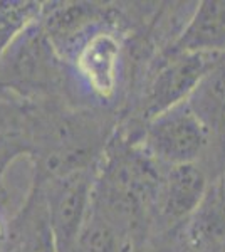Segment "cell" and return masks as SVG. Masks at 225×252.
I'll list each match as a JSON object with an SVG mask.
<instances>
[{"label": "cell", "instance_id": "1", "mask_svg": "<svg viewBox=\"0 0 225 252\" xmlns=\"http://www.w3.org/2000/svg\"><path fill=\"white\" fill-rule=\"evenodd\" d=\"M141 141L146 153L166 166L200 163L208 150L205 128L187 101L146 121Z\"/></svg>", "mask_w": 225, "mask_h": 252}, {"label": "cell", "instance_id": "2", "mask_svg": "<svg viewBox=\"0 0 225 252\" xmlns=\"http://www.w3.org/2000/svg\"><path fill=\"white\" fill-rule=\"evenodd\" d=\"M93 184V170L37 184L46 200L56 252H76L77 239L91 207Z\"/></svg>", "mask_w": 225, "mask_h": 252}, {"label": "cell", "instance_id": "3", "mask_svg": "<svg viewBox=\"0 0 225 252\" xmlns=\"http://www.w3.org/2000/svg\"><path fill=\"white\" fill-rule=\"evenodd\" d=\"M225 56L166 52L158 64L141 101V118L150 121L160 113L185 103L205 74Z\"/></svg>", "mask_w": 225, "mask_h": 252}, {"label": "cell", "instance_id": "4", "mask_svg": "<svg viewBox=\"0 0 225 252\" xmlns=\"http://www.w3.org/2000/svg\"><path fill=\"white\" fill-rule=\"evenodd\" d=\"M187 103L208 135V178L217 180L225 173V58L207 72Z\"/></svg>", "mask_w": 225, "mask_h": 252}, {"label": "cell", "instance_id": "5", "mask_svg": "<svg viewBox=\"0 0 225 252\" xmlns=\"http://www.w3.org/2000/svg\"><path fill=\"white\" fill-rule=\"evenodd\" d=\"M121 39L111 31H97L76 52V74L99 99H111L120 83Z\"/></svg>", "mask_w": 225, "mask_h": 252}, {"label": "cell", "instance_id": "6", "mask_svg": "<svg viewBox=\"0 0 225 252\" xmlns=\"http://www.w3.org/2000/svg\"><path fill=\"white\" fill-rule=\"evenodd\" d=\"M210 182L200 163L168 166L160 187L158 219H161L166 227L178 229L202 202Z\"/></svg>", "mask_w": 225, "mask_h": 252}, {"label": "cell", "instance_id": "7", "mask_svg": "<svg viewBox=\"0 0 225 252\" xmlns=\"http://www.w3.org/2000/svg\"><path fill=\"white\" fill-rule=\"evenodd\" d=\"M182 242L190 252L225 249V178L212 180L193 214L178 227Z\"/></svg>", "mask_w": 225, "mask_h": 252}, {"label": "cell", "instance_id": "8", "mask_svg": "<svg viewBox=\"0 0 225 252\" xmlns=\"http://www.w3.org/2000/svg\"><path fill=\"white\" fill-rule=\"evenodd\" d=\"M168 52L225 56V0L197 3Z\"/></svg>", "mask_w": 225, "mask_h": 252}, {"label": "cell", "instance_id": "9", "mask_svg": "<svg viewBox=\"0 0 225 252\" xmlns=\"http://www.w3.org/2000/svg\"><path fill=\"white\" fill-rule=\"evenodd\" d=\"M123 237L120 229L91 205L77 239L76 252H121Z\"/></svg>", "mask_w": 225, "mask_h": 252}, {"label": "cell", "instance_id": "10", "mask_svg": "<svg viewBox=\"0 0 225 252\" xmlns=\"http://www.w3.org/2000/svg\"><path fill=\"white\" fill-rule=\"evenodd\" d=\"M37 2H0V56L42 14Z\"/></svg>", "mask_w": 225, "mask_h": 252}, {"label": "cell", "instance_id": "11", "mask_svg": "<svg viewBox=\"0 0 225 252\" xmlns=\"http://www.w3.org/2000/svg\"><path fill=\"white\" fill-rule=\"evenodd\" d=\"M20 111H17L12 104L0 101V140L20 125Z\"/></svg>", "mask_w": 225, "mask_h": 252}, {"label": "cell", "instance_id": "12", "mask_svg": "<svg viewBox=\"0 0 225 252\" xmlns=\"http://www.w3.org/2000/svg\"><path fill=\"white\" fill-rule=\"evenodd\" d=\"M3 237V225H2V219H0V239Z\"/></svg>", "mask_w": 225, "mask_h": 252}, {"label": "cell", "instance_id": "13", "mask_svg": "<svg viewBox=\"0 0 225 252\" xmlns=\"http://www.w3.org/2000/svg\"><path fill=\"white\" fill-rule=\"evenodd\" d=\"M224 178H225V173H224Z\"/></svg>", "mask_w": 225, "mask_h": 252}]
</instances>
